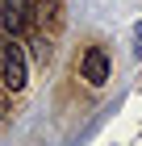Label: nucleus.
<instances>
[{
    "label": "nucleus",
    "mask_w": 142,
    "mask_h": 146,
    "mask_svg": "<svg viewBox=\"0 0 142 146\" xmlns=\"http://www.w3.org/2000/svg\"><path fill=\"white\" fill-rule=\"evenodd\" d=\"M29 84V63H25V50L9 38H0V88L4 92H21Z\"/></svg>",
    "instance_id": "nucleus-1"
},
{
    "label": "nucleus",
    "mask_w": 142,
    "mask_h": 146,
    "mask_svg": "<svg viewBox=\"0 0 142 146\" xmlns=\"http://www.w3.org/2000/svg\"><path fill=\"white\" fill-rule=\"evenodd\" d=\"M29 13H33L29 0H0V25H4V34L17 38L25 25H29Z\"/></svg>",
    "instance_id": "nucleus-2"
},
{
    "label": "nucleus",
    "mask_w": 142,
    "mask_h": 146,
    "mask_svg": "<svg viewBox=\"0 0 142 146\" xmlns=\"http://www.w3.org/2000/svg\"><path fill=\"white\" fill-rule=\"evenodd\" d=\"M79 75H84L92 88H100V84L109 79V54H105L100 46H88L84 58H79Z\"/></svg>",
    "instance_id": "nucleus-3"
},
{
    "label": "nucleus",
    "mask_w": 142,
    "mask_h": 146,
    "mask_svg": "<svg viewBox=\"0 0 142 146\" xmlns=\"http://www.w3.org/2000/svg\"><path fill=\"white\" fill-rule=\"evenodd\" d=\"M134 42H138L134 50H138V58H142V25H134Z\"/></svg>",
    "instance_id": "nucleus-4"
}]
</instances>
